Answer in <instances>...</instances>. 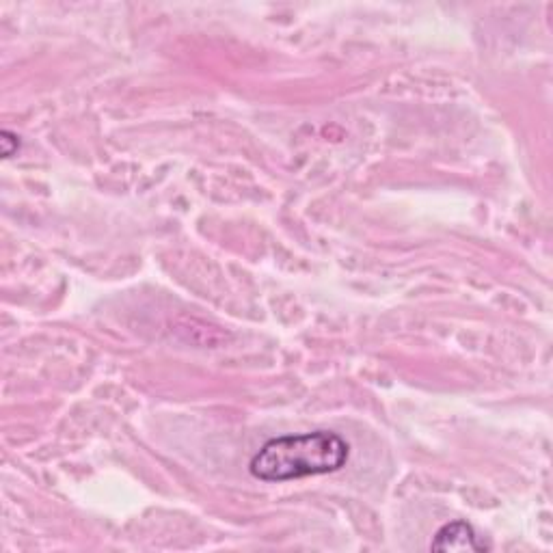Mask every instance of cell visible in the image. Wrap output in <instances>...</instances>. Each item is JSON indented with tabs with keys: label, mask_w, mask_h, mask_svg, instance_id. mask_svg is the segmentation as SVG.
<instances>
[{
	"label": "cell",
	"mask_w": 553,
	"mask_h": 553,
	"mask_svg": "<svg viewBox=\"0 0 553 553\" xmlns=\"http://www.w3.org/2000/svg\"><path fill=\"white\" fill-rule=\"evenodd\" d=\"M18 150H20L18 134H13L9 130L0 132V154H3V158H11Z\"/></svg>",
	"instance_id": "obj_3"
},
{
	"label": "cell",
	"mask_w": 553,
	"mask_h": 553,
	"mask_svg": "<svg viewBox=\"0 0 553 553\" xmlns=\"http://www.w3.org/2000/svg\"><path fill=\"white\" fill-rule=\"evenodd\" d=\"M350 456V445L331 430L286 435L266 441L251 458L249 471L264 482H288L340 471Z\"/></svg>",
	"instance_id": "obj_1"
},
{
	"label": "cell",
	"mask_w": 553,
	"mask_h": 553,
	"mask_svg": "<svg viewBox=\"0 0 553 553\" xmlns=\"http://www.w3.org/2000/svg\"><path fill=\"white\" fill-rule=\"evenodd\" d=\"M476 530L471 528L467 521L445 523L443 528L435 534L430 551H487Z\"/></svg>",
	"instance_id": "obj_2"
}]
</instances>
